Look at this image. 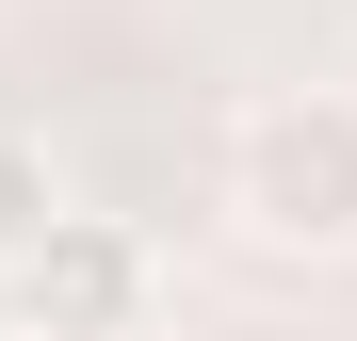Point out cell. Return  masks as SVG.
<instances>
[{"label":"cell","instance_id":"6da1fadb","mask_svg":"<svg viewBox=\"0 0 357 341\" xmlns=\"http://www.w3.org/2000/svg\"><path fill=\"white\" fill-rule=\"evenodd\" d=\"M227 227L276 260H341L357 244V82H260L227 114Z\"/></svg>","mask_w":357,"mask_h":341},{"label":"cell","instance_id":"7a4b0ae2","mask_svg":"<svg viewBox=\"0 0 357 341\" xmlns=\"http://www.w3.org/2000/svg\"><path fill=\"white\" fill-rule=\"evenodd\" d=\"M146 309H162V244L130 211H66L17 276H0V325L17 341H146Z\"/></svg>","mask_w":357,"mask_h":341},{"label":"cell","instance_id":"3957f363","mask_svg":"<svg viewBox=\"0 0 357 341\" xmlns=\"http://www.w3.org/2000/svg\"><path fill=\"white\" fill-rule=\"evenodd\" d=\"M49 227H66V179H49V146H33V130H0V276H17Z\"/></svg>","mask_w":357,"mask_h":341}]
</instances>
